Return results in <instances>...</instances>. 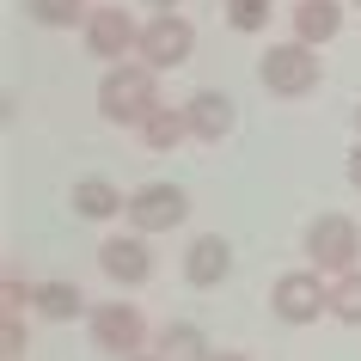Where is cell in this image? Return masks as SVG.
<instances>
[{
	"label": "cell",
	"mask_w": 361,
	"mask_h": 361,
	"mask_svg": "<svg viewBox=\"0 0 361 361\" xmlns=\"http://www.w3.org/2000/svg\"><path fill=\"white\" fill-rule=\"evenodd\" d=\"M331 319L337 324H361V269L331 276Z\"/></svg>",
	"instance_id": "cell-17"
},
{
	"label": "cell",
	"mask_w": 361,
	"mask_h": 361,
	"mask_svg": "<svg viewBox=\"0 0 361 361\" xmlns=\"http://www.w3.org/2000/svg\"><path fill=\"white\" fill-rule=\"evenodd\" d=\"M257 80H264L276 98H306L324 80V61H319L312 43H276V49L257 56Z\"/></svg>",
	"instance_id": "cell-3"
},
{
	"label": "cell",
	"mask_w": 361,
	"mask_h": 361,
	"mask_svg": "<svg viewBox=\"0 0 361 361\" xmlns=\"http://www.w3.org/2000/svg\"><path fill=\"white\" fill-rule=\"evenodd\" d=\"M209 361H245V355H233V349H227V355H209Z\"/></svg>",
	"instance_id": "cell-25"
},
{
	"label": "cell",
	"mask_w": 361,
	"mask_h": 361,
	"mask_svg": "<svg viewBox=\"0 0 361 361\" xmlns=\"http://www.w3.org/2000/svg\"><path fill=\"white\" fill-rule=\"evenodd\" d=\"M269 306H276V319L282 324H319L324 312H331V276H319V269H288V276H276V288H269Z\"/></svg>",
	"instance_id": "cell-5"
},
{
	"label": "cell",
	"mask_w": 361,
	"mask_h": 361,
	"mask_svg": "<svg viewBox=\"0 0 361 361\" xmlns=\"http://www.w3.org/2000/svg\"><path fill=\"white\" fill-rule=\"evenodd\" d=\"M86 337H92V349L129 361V355L147 349V319H141V306H129V300H104V306L86 312Z\"/></svg>",
	"instance_id": "cell-4"
},
{
	"label": "cell",
	"mask_w": 361,
	"mask_h": 361,
	"mask_svg": "<svg viewBox=\"0 0 361 361\" xmlns=\"http://www.w3.org/2000/svg\"><path fill=\"white\" fill-rule=\"evenodd\" d=\"M355 135H361V104H355Z\"/></svg>",
	"instance_id": "cell-26"
},
{
	"label": "cell",
	"mask_w": 361,
	"mask_h": 361,
	"mask_svg": "<svg viewBox=\"0 0 361 361\" xmlns=\"http://www.w3.org/2000/svg\"><path fill=\"white\" fill-rule=\"evenodd\" d=\"M31 312L37 319H49V324H74V319H86L92 306H86V294H80L74 282H31Z\"/></svg>",
	"instance_id": "cell-12"
},
{
	"label": "cell",
	"mask_w": 361,
	"mask_h": 361,
	"mask_svg": "<svg viewBox=\"0 0 361 361\" xmlns=\"http://www.w3.org/2000/svg\"><path fill=\"white\" fill-rule=\"evenodd\" d=\"M153 111H159V68H147L141 56L111 61L104 80H98V116L123 123V129H141Z\"/></svg>",
	"instance_id": "cell-1"
},
{
	"label": "cell",
	"mask_w": 361,
	"mask_h": 361,
	"mask_svg": "<svg viewBox=\"0 0 361 361\" xmlns=\"http://www.w3.org/2000/svg\"><path fill=\"white\" fill-rule=\"evenodd\" d=\"M129 361H166V355H159V349H141V355H129Z\"/></svg>",
	"instance_id": "cell-24"
},
{
	"label": "cell",
	"mask_w": 361,
	"mask_h": 361,
	"mask_svg": "<svg viewBox=\"0 0 361 361\" xmlns=\"http://www.w3.org/2000/svg\"><path fill=\"white\" fill-rule=\"evenodd\" d=\"M269 19H276V0H227V25L239 31V37L269 31Z\"/></svg>",
	"instance_id": "cell-18"
},
{
	"label": "cell",
	"mask_w": 361,
	"mask_h": 361,
	"mask_svg": "<svg viewBox=\"0 0 361 361\" xmlns=\"http://www.w3.org/2000/svg\"><path fill=\"white\" fill-rule=\"evenodd\" d=\"M343 171H349V184H355V196H361V147H349V159H343Z\"/></svg>",
	"instance_id": "cell-22"
},
{
	"label": "cell",
	"mask_w": 361,
	"mask_h": 361,
	"mask_svg": "<svg viewBox=\"0 0 361 361\" xmlns=\"http://www.w3.org/2000/svg\"><path fill=\"white\" fill-rule=\"evenodd\" d=\"M86 31V56L92 61H129L141 49V19H129V6H92V19L80 25Z\"/></svg>",
	"instance_id": "cell-6"
},
{
	"label": "cell",
	"mask_w": 361,
	"mask_h": 361,
	"mask_svg": "<svg viewBox=\"0 0 361 361\" xmlns=\"http://www.w3.org/2000/svg\"><path fill=\"white\" fill-rule=\"evenodd\" d=\"M74 214L80 221H116V214H129V196L116 190L111 178H80L74 184Z\"/></svg>",
	"instance_id": "cell-14"
},
{
	"label": "cell",
	"mask_w": 361,
	"mask_h": 361,
	"mask_svg": "<svg viewBox=\"0 0 361 361\" xmlns=\"http://www.w3.org/2000/svg\"><path fill=\"white\" fill-rule=\"evenodd\" d=\"M306 264L319 269V276H349L361 269V227L349 214H319L312 227H306Z\"/></svg>",
	"instance_id": "cell-2"
},
{
	"label": "cell",
	"mask_w": 361,
	"mask_h": 361,
	"mask_svg": "<svg viewBox=\"0 0 361 361\" xmlns=\"http://www.w3.org/2000/svg\"><path fill=\"white\" fill-rule=\"evenodd\" d=\"M153 13H178V0H147Z\"/></svg>",
	"instance_id": "cell-23"
},
{
	"label": "cell",
	"mask_w": 361,
	"mask_h": 361,
	"mask_svg": "<svg viewBox=\"0 0 361 361\" xmlns=\"http://www.w3.org/2000/svg\"><path fill=\"white\" fill-rule=\"evenodd\" d=\"M184 116H190V135L196 141H227L233 135V123H239V104H233L227 92H196L190 104H184Z\"/></svg>",
	"instance_id": "cell-11"
},
{
	"label": "cell",
	"mask_w": 361,
	"mask_h": 361,
	"mask_svg": "<svg viewBox=\"0 0 361 361\" xmlns=\"http://www.w3.org/2000/svg\"><path fill=\"white\" fill-rule=\"evenodd\" d=\"M190 49H196V25L184 19V13H153V19L141 25V49H135V56L166 74V68H184Z\"/></svg>",
	"instance_id": "cell-7"
},
{
	"label": "cell",
	"mask_w": 361,
	"mask_h": 361,
	"mask_svg": "<svg viewBox=\"0 0 361 361\" xmlns=\"http://www.w3.org/2000/svg\"><path fill=\"white\" fill-rule=\"evenodd\" d=\"M343 31V0H294V43H331Z\"/></svg>",
	"instance_id": "cell-13"
},
{
	"label": "cell",
	"mask_w": 361,
	"mask_h": 361,
	"mask_svg": "<svg viewBox=\"0 0 361 361\" xmlns=\"http://www.w3.org/2000/svg\"><path fill=\"white\" fill-rule=\"evenodd\" d=\"M355 6H361V0H355Z\"/></svg>",
	"instance_id": "cell-27"
},
{
	"label": "cell",
	"mask_w": 361,
	"mask_h": 361,
	"mask_svg": "<svg viewBox=\"0 0 361 361\" xmlns=\"http://www.w3.org/2000/svg\"><path fill=\"white\" fill-rule=\"evenodd\" d=\"M0 355H6V361L25 355V324H19V312H6V324H0Z\"/></svg>",
	"instance_id": "cell-20"
},
{
	"label": "cell",
	"mask_w": 361,
	"mask_h": 361,
	"mask_svg": "<svg viewBox=\"0 0 361 361\" xmlns=\"http://www.w3.org/2000/svg\"><path fill=\"white\" fill-rule=\"evenodd\" d=\"M98 269H104L116 288H141L153 276L147 233H111V239H98Z\"/></svg>",
	"instance_id": "cell-9"
},
{
	"label": "cell",
	"mask_w": 361,
	"mask_h": 361,
	"mask_svg": "<svg viewBox=\"0 0 361 361\" xmlns=\"http://www.w3.org/2000/svg\"><path fill=\"white\" fill-rule=\"evenodd\" d=\"M141 141H147L153 153H178V141H190V116L171 111V104H159V111L141 123Z\"/></svg>",
	"instance_id": "cell-15"
},
{
	"label": "cell",
	"mask_w": 361,
	"mask_h": 361,
	"mask_svg": "<svg viewBox=\"0 0 361 361\" xmlns=\"http://www.w3.org/2000/svg\"><path fill=\"white\" fill-rule=\"evenodd\" d=\"M25 306H31V288L19 276H6V312H25Z\"/></svg>",
	"instance_id": "cell-21"
},
{
	"label": "cell",
	"mask_w": 361,
	"mask_h": 361,
	"mask_svg": "<svg viewBox=\"0 0 361 361\" xmlns=\"http://www.w3.org/2000/svg\"><path fill=\"white\" fill-rule=\"evenodd\" d=\"M159 355L166 361H209V349H202V331L196 324H171L166 337H159Z\"/></svg>",
	"instance_id": "cell-19"
},
{
	"label": "cell",
	"mask_w": 361,
	"mask_h": 361,
	"mask_svg": "<svg viewBox=\"0 0 361 361\" xmlns=\"http://www.w3.org/2000/svg\"><path fill=\"white\" fill-rule=\"evenodd\" d=\"M25 13H31L37 25H49V31H74V25L92 19L86 0H25Z\"/></svg>",
	"instance_id": "cell-16"
},
{
	"label": "cell",
	"mask_w": 361,
	"mask_h": 361,
	"mask_svg": "<svg viewBox=\"0 0 361 361\" xmlns=\"http://www.w3.org/2000/svg\"><path fill=\"white\" fill-rule=\"evenodd\" d=\"M227 276H233V245L221 233H202L184 245V282L190 288H221Z\"/></svg>",
	"instance_id": "cell-10"
},
{
	"label": "cell",
	"mask_w": 361,
	"mask_h": 361,
	"mask_svg": "<svg viewBox=\"0 0 361 361\" xmlns=\"http://www.w3.org/2000/svg\"><path fill=\"white\" fill-rule=\"evenodd\" d=\"M190 221V196L178 190V184H166V178H153V184H141V190H129V227L135 233H171Z\"/></svg>",
	"instance_id": "cell-8"
}]
</instances>
